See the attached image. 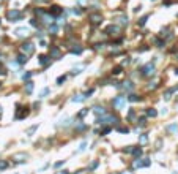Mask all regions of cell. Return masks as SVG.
Instances as JSON below:
<instances>
[{"mask_svg": "<svg viewBox=\"0 0 178 174\" xmlns=\"http://www.w3.org/2000/svg\"><path fill=\"white\" fill-rule=\"evenodd\" d=\"M125 89L131 90V89H133V82H131V81H126V82H125Z\"/></svg>", "mask_w": 178, "mask_h": 174, "instance_id": "4316f807", "label": "cell"}, {"mask_svg": "<svg viewBox=\"0 0 178 174\" xmlns=\"http://www.w3.org/2000/svg\"><path fill=\"white\" fill-rule=\"evenodd\" d=\"M32 90H33V82L28 81V82L25 84V92H27V93H32Z\"/></svg>", "mask_w": 178, "mask_h": 174, "instance_id": "ffe728a7", "label": "cell"}, {"mask_svg": "<svg viewBox=\"0 0 178 174\" xmlns=\"http://www.w3.org/2000/svg\"><path fill=\"white\" fill-rule=\"evenodd\" d=\"M0 116H2V106H0Z\"/></svg>", "mask_w": 178, "mask_h": 174, "instance_id": "f907efd6", "label": "cell"}, {"mask_svg": "<svg viewBox=\"0 0 178 174\" xmlns=\"http://www.w3.org/2000/svg\"><path fill=\"white\" fill-rule=\"evenodd\" d=\"M80 68H82V67H77V68H74V70H72V75H79V73H80Z\"/></svg>", "mask_w": 178, "mask_h": 174, "instance_id": "74e56055", "label": "cell"}, {"mask_svg": "<svg viewBox=\"0 0 178 174\" xmlns=\"http://www.w3.org/2000/svg\"><path fill=\"white\" fill-rule=\"evenodd\" d=\"M27 114H28V109H27V108H22V111H17V112H16V119H24V117H27Z\"/></svg>", "mask_w": 178, "mask_h": 174, "instance_id": "7c38bea8", "label": "cell"}, {"mask_svg": "<svg viewBox=\"0 0 178 174\" xmlns=\"http://www.w3.org/2000/svg\"><path fill=\"white\" fill-rule=\"evenodd\" d=\"M14 33L17 35V37H27V33H28V29H25V27H21V29H16Z\"/></svg>", "mask_w": 178, "mask_h": 174, "instance_id": "30bf717a", "label": "cell"}, {"mask_svg": "<svg viewBox=\"0 0 178 174\" xmlns=\"http://www.w3.org/2000/svg\"><path fill=\"white\" fill-rule=\"evenodd\" d=\"M63 163H65V160H63V162H57V163H55V168H60Z\"/></svg>", "mask_w": 178, "mask_h": 174, "instance_id": "7bdbcfd3", "label": "cell"}, {"mask_svg": "<svg viewBox=\"0 0 178 174\" xmlns=\"http://www.w3.org/2000/svg\"><path fill=\"white\" fill-rule=\"evenodd\" d=\"M147 116H148V117H156L158 112H156L155 108H148V109H147Z\"/></svg>", "mask_w": 178, "mask_h": 174, "instance_id": "ac0fdd59", "label": "cell"}, {"mask_svg": "<svg viewBox=\"0 0 178 174\" xmlns=\"http://www.w3.org/2000/svg\"><path fill=\"white\" fill-rule=\"evenodd\" d=\"M173 92H177V87H172V89L166 90V93H164V98H166V100H170V98H172V93H173Z\"/></svg>", "mask_w": 178, "mask_h": 174, "instance_id": "9a60e30c", "label": "cell"}, {"mask_svg": "<svg viewBox=\"0 0 178 174\" xmlns=\"http://www.w3.org/2000/svg\"><path fill=\"white\" fill-rule=\"evenodd\" d=\"M90 22L93 24V25H98V24L102 22V16L98 14V13H95V14H91L90 16Z\"/></svg>", "mask_w": 178, "mask_h": 174, "instance_id": "52a82bcc", "label": "cell"}, {"mask_svg": "<svg viewBox=\"0 0 178 174\" xmlns=\"http://www.w3.org/2000/svg\"><path fill=\"white\" fill-rule=\"evenodd\" d=\"M155 43L158 44V48H162V46H164V41H162V40H155Z\"/></svg>", "mask_w": 178, "mask_h": 174, "instance_id": "1f68e13d", "label": "cell"}, {"mask_svg": "<svg viewBox=\"0 0 178 174\" xmlns=\"http://www.w3.org/2000/svg\"><path fill=\"white\" fill-rule=\"evenodd\" d=\"M96 166H98V162H93V163H91V166H90V169H95Z\"/></svg>", "mask_w": 178, "mask_h": 174, "instance_id": "60d3db41", "label": "cell"}, {"mask_svg": "<svg viewBox=\"0 0 178 174\" xmlns=\"http://www.w3.org/2000/svg\"><path fill=\"white\" fill-rule=\"evenodd\" d=\"M87 114H88V109H83V111H80L77 116H79V117H83V116H87Z\"/></svg>", "mask_w": 178, "mask_h": 174, "instance_id": "4dcf8cb0", "label": "cell"}, {"mask_svg": "<svg viewBox=\"0 0 178 174\" xmlns=\"http://www.w3.org/2000/svg\"><path fill=\"white\" fill-rule=\"evenodd\" d=\"M118 131H120V133H128L129 130L126 128V127H118Z\"/></svg>", "mask_w": 178, "mask_h": 174, "instance_id": "836d02e7", "label": "cell"}, {"mask_svg": "<svg viewBox=\"0 0 178 174\" xmlns=\"http://www.w3.org/2000/svg\"><path fill=\"white\" fill-rule=\"evenodd\" d=\"M71 100H72L74 103H80V101H83V100H85V95H74Z\"/></svg>", "mask_w": 178, "mask_h": 174, "instance_id": "e0dca14e", "label": "cell"}, {"mask_svg": "<svg viewBox=\"0 0 178 174\" xmlns=\"http://www.w3.org/2000/svg\"><path fill=\"white\" fill-rule=\"evenodd\" d=\"M128 100H129V101H139V100H140V97H137V95H129V97H128Z\"/></svg>", "mask_w": 178, "mask_h": 174, "instance_id": "cb8c5ba5", "label": "cell"}, {"mask_svg": "<svg viewBox=\"0 0 178 174\" xmlns=\"http://www.w3.org/2000/svg\"><path fill=\"white\" fill-rule=\"evenodd\" d=\"M21 49H22V52L25 54V56H30V54L35 51V46L32 44V43H24V44L21 46Z\"/></svg>", "mask_w": 178, "mask_h": 174, "instance_id": "3957f363", "label": "cell"}, {"mask_svg": "<svg viewBox=\"0 0 178 174\" xmlns=\"http://www.w3.org/2000/svg\"><path fill=\"white\" fill-rule=\"evenodd\" d=\"M147 141H148V136H147V135H142V136H140V143H142V144H145Z\"/></svg>", "mask_w": 178, "mask_h": 174, "instance_id": "f546056e", "label": "cell"}, {"mask_svg": "<svg viewBox=\"0 0 178 174\" xmlns=\"http://www.w3.org/2000/svg\"><path fill=\"white\" fill-rule=\"evenodd\" d=\"M72 13H74V14H77V16H79V14H80V10H72Z\"/></svg>", "mask_w": 178, "mask_h": 174, "instance_id": "bcb514c9", "label": "cell"}, {"mask_svg": "<svg viewBox=\"0 0 178 174\" xmlns=\"http://www.w3.org/2000/svg\"><path fill=\"white\" fill-rule=\"evenodd\" d=\"M65 79H66V76H60L57 79V84H61V82H65Z\"/></svg>", "mask_w": 178, "mask_h": 174, "instance_id": "d590c367", "label": "cell"}, {"mask_svg": "<svg viewBox=\"0 0 178 174\" xmlns=\"http://www.w3.org/2000/svg\"><path fill=\"white\" fill-rule=\"evenodd\" d=\"M49 13L52 16H58L61 13V8L58 6V5H52V6H50V10H49Z\"/></svg>", "mask_w": 178, "mask_h": 174, "instance_id": "9c48e42d", "label": "cell"}, {"mask_svg": "<svg viewBox=\"0 0 178 174\" xmlns=\"http://www.w3.org/2000/svg\"><path fill=\"white\" fill-rule=\"evenodd\" d=\"M147 19H148V16H144V18H140V19H139V22H137V24H139V27H144V25H145V22H147Z\"/></svg>", "mask_w": 178, "mask_h": 174, "instance_id": "7402d4cb", "label": "cell"}, {"mask_svg": "<svg viewBox=\"0 0 178 174\" xmlns=\"http://www.w3.org/2000/svg\"><path fill=\"white\" fill-rule=\"evenodd\" d=\"M13 158H14L16 162H24V160L27 158V154H16Z\"/></svg>", "mask_w": 178, "mask_h": 174, "instance_id": "2e32d148", "label": "cell"}, {"mask_svg": "<svg viewBox=\"0 0 178 174\" xmlns=\"http://www.w3.org/2000/svg\"><path fill=\"white\" fill-rule=\"evenodd\" d=\"M2 71H3V68H2V65H0V73H2Z\"/></svg>", "mask_w": 178, "mask_h": 174, "instance_id": "681fc988", "label": "cell"}, {"mask_svg": "<svg viewBox=\"0 0 178 174\" xmlns=\"http://www.w3.org/2000/svg\"><path fill=\"white\" fill-rule=\"evenodd\" d=\"M25 62H27V56L25 54H19V56H17V63L22 65V63H25Z\"/></svg>", "mask_w": 178, "mask_h": 174, "instance_id": "d6986e66", "label": "cell"}, {"mask_svg": "<svg viewBox=\"0 0 178 174\" xmlns=\"http://www.w3.org/2000/svg\"><path fill=\"white\" fill-rule=\"evenodd\" d=\"M118 30H120V29H118L117 25H109V27H107V29H106V32H107V33H109V35H115V33H117Z\"/></svg>", "mask_w": 178, "mask_h": 174, "instance_id": "5bb4252c", "label": "cell"}, {"mask_svg": "<svg viewBox=\"0 0 178 174\" xmlns=\"http://www.w3.org/2000/svg\"><path fill=\"white\" fill-rule=\"evenodd\" d=\"M123 174H131V173H123Z\"/></svg>", "mask_w": 178, "mask_h": 174, "instance_id": "816d5d0a", "label": "cell"}, {"mask_svg": "<svg viewBox=\"0 0 178 174\" xmlns=\"http://www.w3.org/2000/svg\"><path fill=\"white\" fill-rule=\"evenodd\" d=\"M47 93H49V89H44V90L41 92V98H43V97H46Z\"/></svg>", "mask_w": 178, "mask_h": 174, "instance_id": "ab89813d", "label": "cell"}, {"mask_svg": "<svg viewBox=\"0 0 178 174\" xmlns=\"http://www.w3.org/2000/svg\"><path fill=\"white\" fill-rule=\"evenodd\" d=\"M166 130H167L169 133H173V135H175V133L178 131V124H170V125H167Z\"/></svg>", "mask_w": 178, "mask_h": 174, "instance_id": "4fadbf2b", "label": "cell"}, {"mask_svg": "<svg viewBox=\"0 0 178 174\" xmlns=\"http://www.w3.org/2000/svg\"><path fill=\"white\" fill-rule=\"evenodd\" d=\"M150 160L148 158H142V160H136L134 162V168H144V166H150Z\"/></svg>", "mask_w": 178, "mask_h": 174, "instance_id": "5b68a950", "label": "cell"}, {"mask_svg": "<svg viewBox=\"0 0 178 174\" xmlns=\"http://www.w3.org/2000/svg\"><path fill=\"white\" fill-rule=\"evenodd\" d=\"M93 112H95L96 116H106V109H104L102 106H95V108H93Z\"/></svg>", "mask_w": 178, "mask_h": 174, "instance_id": "8fae6325", "label": "cell"}, {"mask_svg": "<svg viewBox=\"0 0 178 174\" xmlns=\"http://www.w3.org/2000/svg\"><path fill=\"white\" fill-rule=\"evenodd\" d=\"M38 62L43 65V67H47V65L50 63V60H49V56H44V54L38 56Z\"/></svg>", "mask_w": 178, "mask_h": 174, "instance_id": "ba28073f", "label": "cell"}, {"mask_svg": "<svg viewBox=\"0 0 178 174\" xmlns=\"http://www.w3.org/2000/svg\"><path fill=\"white\" fill-rule=\"evenodd\" d=\"M61 174H69V171H61Z\"/></svg>", "mask_w": 178, "mask_h": 174, "instance_id": "c3c4849f", "label": "cell"}, {"mask_svg": "<svg viewBox=\"0 0 178 174\" xmlns=\"http://www.w3.org/2000/svg\"><path fill=\"white\" fill-rule=\"evenodd\" d=\"M126 97H123V95H120V97H117V98H114V106L115 108H123V106L126 105Z\"/></svg>", "mask_w": 178, "mask_h": 174, "instance_id": "277c9868", "label": "cell"}, {"mask_svg": "<svg viewBox=\"0 0 178 174\" xmlns=\"http://www.w3.org/2000/svg\"><path fill=\"white\" fill-rule=\"evenodd\" d=\"M0 86H2V84H0Z\"/></svg>", "mask_w": 178, "mask_h": 174, "instance_id": "f5cc1de1", "label": "cell"}, {"mask_svg": "<svg viewBox=\"0 0 178 174\" xmlns=\"http://www.w3.org/2000/svg\"><path fill=\"white\" fill-rule=\"evenodd\" d=\"M71 52H72V54H80V52H82V48H80V46H77V48H72Z\"/></svg>", "mask_w": 178, "mask_h": 174, "instance_id": "d4e9b609", "label": "cell"}, {"mask_svg": "<svg viewBox=\"0 0 178 174\" xmlns=\"http://www.w3.org/2000/svg\"><path fill=\"white\" fill-rule=\"evenodd\" d=\"M118 73H121V67H115L114 68V75H118Z\"/></svg>", "mask_w": 178, "mask_h": 174, "instance_id": "8d00e7d4", "label": "cell"}, {"mask_svg": "<svg viewBox=\"0 0 178 174\" xmlns=\"http://www.w3.org/2000/svg\"><path fill=\"white\" fill-rule=\"evenodd\" d=\"M140 73H142V76H153V75H155V65L147 63L145 67L140 68Z\"/></svg>", "mask_w": 178, "mask_h": 174, "instance_id": "7a4b0ae2", "label": "cell"}, {"mask_svg": "<svg viewBox=\"0 0 178 174\" xmlns=\"http://www.w3.org/2000/svg\"><path fill=\"white\" fill-rule=\"evenodd\" d=\"M133 154H134L136 157H140V155H142V147H136V149L133 150Z\"/></svg>", "mask_w": 178, "mask_h": 174, "instance_id": "603a6c76", "label": "cell"}, {"mask_svg": "<svg viewBox=\"0 0 178 174\" xmlns=\"http://www.w3.org/2000/svg\"><path fill=\"white\" fill-rule=\"evenodd\" d=\"M36 128H38V125H32L30 128L27 130V135H28V136H32V135L35 133V130H36Z\"/></svg>", "mask_w": 178, "mask_h": 174, "instance_id": "44dd1931", "label": "cell"}, {"mask_svg": "<svg viewBox=\"0 0 178 174\" xmlns=\"http://www.w3.org/2000/svg\"><path fill=\"white\" fill-rule=\"evenodd\" d=\"M49 57H54V59L60 57V49L57 46H49Z\"/></svg>", "mask_w": 178, "mask_h": 174, "instance_id": "8992f818", "label": "cell"}, {"mask_svg": "<svg viewBox=\"0 0 178 174\" xmlns=\"http://www.w3.org/2000/svg\"><path fill=\"white\" fill-rule=\"evenodd\" d=\"M118 21H120V24H128V18H126V16H121Z\"/></svg>", "mask_w": 178, "mask_h": 174, "instance_id": "83f0119b", "label": "cell"}, {"mask_svg": "<svg viewBox=\"0 0 178 174\" xmlns=\"http://www.w3.org/2000/svg\"><path fill=\"white\" fill-rule=\"evenodd\" d=\"M109 131H110V128H104V130H102V135H107Z\"/></svg>", "mask_w": 178, "mask_h": 174, "instance_id": "f6af8a7d", "label": "cell"}, {"mask_svg": "<svg viewBox=\"0 0 178 174\" xmlns=\"http://www.w3.org/2000/svg\"><path fill=\"white\" fill-rule=\"evenodd\" d=\"M22 78H24V79H30V78H32V73H30V71H28V73H25V75H24Z\"/></svg>", "mask_w": 178, "mask_h": 174, "instance_id": "f35d334b", "label": "cell"}, {"mask_svg": "<svg viewBox=\"0 0 178 174\" xmlns=\"http://www.w3.org/2000/svg\"><path fill=\"white\" fill-rule=\"evenodd\" d=\"M32 25L36 27V25H38V21H36V19H32Z\"/></svg>", "mask_w": 178, "mask_h": 174, "instance_id": "ee69618b", "label": "cell"}, {"mask_svg": "<svg viewBox=\"0 0 178 174\" xmlns=\"http://www.w3.org/2000/svg\"><path fill=\"white\" fill-rule=\"evenodd\" d=\"M8 168V163L5 160H0V169H6Z\"/></svg>", "mask_w": 178, "mask_h": 174, "instance_id": "484cf974", "label": "cell"}, {"mask_svg": "<svg viewBox=\"0 0 178 174\" xmlns=\"http://www.w3.org/2000/svg\"><path fill=\"white\" fill-rule=\"evenodd\" d=\"M79 3H82V5H85V3H87V0H79Z\"/></svg>", "mask_w": 178, "mask_h": 174, "instance_id": "7dc6e473", "label": "cell"}, {"mask_svg": "<svg viewBox=\"0 0 178 174\" xmlns=\"http://www.w3.org/2000/svg\"><path fill=\"white\" fill-rule=\"evenodd\" d=\"M50 32H54V33H55V32H57V25H50V29H49Z\"/></svg>", "mask_w": 178, "mask_h": 174, "instance_id": "b9f144b4", "label": "cell"}, {"mask_svg": "<svg viewBox=\"0 0 178 174\" xmlns=\"http://www.w3.org/2000/svg\"><path fill=\"white\" fill-rule=\"evenodd\" d=\"M6 18L10 19V21H13V22H16V21H19V19L22 18V13L17 11V10H10V11L6 13Z\"/></svg>", "mask_w": 178, "mask_h": 174, "instance_id": "6da1fadb", "label": "cell"}, {"mask_svg": "<svg viewBox=\"0 0 178 174\" xmlns=\"http://www.w3.org/2000/svg\"><path fill=\"white\" fill-rule=\"evenodd\" d=\"M134 116H136V112H134V109H131V111L128 112V119L131 120V119H134Z\"/></svg>", "mask_w": 178, "mask_h": 174, "instance_id": "f1b7e54d", "label": "cell"}, {"mask_svg": "<svg viewBox=\"0 0 178 174\" xmlns=\"http://www.w3.org/2000/svg\"><path fill=\"white\" fill-rule=\"evenodd\" d=\"M76 130H77V131H82V130H85V125H83V124H79Z\"/></svg>", "mask_w": 178, "mask_h": 174, "instance_id": "e575fe53", "label": "cell"}, {"mask_svg": "<svg viewBox=\"0 0 178 174\" xmlns=\"http://www.w3.org/2000/svg\"><path fill=\"white\" fill-rule=\"evenodd\" d=\"M85 147H87V143H82V144H80V147H79V150H77V152H83V150H85Z\"/></svg>", "mask_w": 178, "mask_h": 174, "instance_id": "d6a6232c", "label": "cell"}]
</instances>
